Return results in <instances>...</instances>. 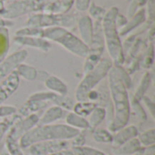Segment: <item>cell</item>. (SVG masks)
Listing matches in <instances>:
<instances>
[{
    "label": "cell",
    "instance_id": "obj_1",
    "mask_svg": "<svg viewBox=\"0 0 155 155\" xmlns=\"http://www.w3.org/2000/svg\"><path fill=\"white\" fill-rule=\"evenodd\" d=\"M108 84L113 106V119L108 124V131L116 133L125 127L131 115V104L127 88L120 78L114 65L109 71Z\"/></svg>",
    "mask_w": 155,
    "mask_h": 155
},
{
    "label": "cell",
    "instance_id": "obj_2",
    "mask_svg": "<svg viewBox=\"0 0 155 155\" xmlns=\"http://www.w3.org/2000/svg\"><path fill=\"white\" fill-rule=\"evenodd\" d=\"M80 132L67 124L36 125L18 140V144L21 149H26L34 143L45 141H69Z\"/></svg>",
    "mask_w": 155,
    "mask_h": 155
},
{
    "label": "cell",
    "instance_id": "obj_3",
    "mask_svg": "<svg viewBox=\"0 0 155 155\" xmlns=\"http://www.w3.org/2000/svg\"><path fill=\"white\" fill-rule=\"evenodd\" d=\"M113 66L112 60L105 58L101 60L91 72L84 75L75 92V97L78 102L87 101V94L89 92L94 90V87L107 76Z\"/></svg>",
    "mask_w": 155,
    "mask_h": 155
},
{
    "label": "cell",
    "instance_id": "obj_4",
    "mask_svg": "<svg viewBox=\"0 0 155 155\" xmlns=\"http://www.w3.org/2000/svg\"><path fill=\"white\" fill-rule=\"evenodd\" d=\"M70 143L68 141H45L30 145L27 150L28 155H50L56 152L69 149Z\"/></svg>",
    "mask_w": 155,
    "mask_h": 155
},
{
    "label": "cell",
    "instance_id": "obj_5",
    "mask_svg": "<svg viewBox=\"0 0 155 155\" xmlns=\"http://www.w3.org/2000/svg\"><path fill=\"white\" fill-rule=\"evenodd\" d=\"M29 100H35V101H45V102H52L54 104V105L59 106L63 108L64 110L71 111L73 110V107L74 105V101L67 97L66 95H60L57 94H54L53 92H40V93H35L32 95L29 96Z\"/></svg>",
    "mask_w": 155,
    "mask_h": 155
},
{
    "label": "cell",
    "instance_id": "obj_6",
    "mask_svg": "<svg viewBox=\"0 0 155 155\" xmlns=\"http://www.w3.org/2000/svg\"><path fill=\"white\" fill-rule=\"evenodd\" d=\"M38 121H39V117L35 114H30V115L23 118L11 127L7 136L10 137L11 139L18 142V140L25 134H26L28 131H30L32 128H34L35 126L37 125Z\"/></svg>",
    "mask_w": 155,
    "mask_h": 155
},
{
    "label": "cell",
    "instance_id": "obj_7",
    "mask_svg": "<svg viewBox=\"0 0 155 155\" xmlns=\"http://www.w3.org/2000/svg\"><path fill=\"white\" fill-rule=\"evenodd\" d=\"M19 82L20 77L17 74L16 70L0 82V105L17 90Z\"/></svg>",
    "mask_w": 155,
    "mask_h": 155
},
{
    "label": "cell",
    "instance_id": "obj_8",
    "mask_svg": "<svg viewBox=\"0 0 155 155\" xmlns=\"http://www.w3.org/2000/svg\"><path fill=\"white\" fill-rule=\"evenodd\" d=\"M26 53L19 52L12 54L10 57L6 58L4 62L0 64V82L2 79H5L7 75H9L12 72L15 71L19 64L25 59Z\"/></svg>",
    "mask_w": 155,
    "mask_h": 155
},
{
    "label": "cell",
    "instance_id": "obj_9",
    "mask_svg": "<svg viewBox=\"0 0 155 155\" xmlns=\"http://www.w3.org/2000/svg\"><path fill=\"white\" fill-rule=\"evenodd\" d=\"M139 134L138 129L134 125H126L125 127L120 129L115 133V134L113 136V142L112 143L115 147H119L123 145L124 143H127L128 141L136 138Z\"/></svg>",
    "mask_w": 155,
    "mask_h": 155
},
{
    "label": "cell",
    "instance_id": "obj_10",
    "mask_svg": "<svg viewBox=\"0 0 155 155\" xmlns=\"http://www.w3.org/2000/svg\"><path fill=\"white\" fill-rule=\"evenodd\" d=\"M64 110L59 106H52L49 107L45 113L43 114L41 118H39L37 125H45V124H52L53 123L61 120L64 116Z\"/></svg>",
    "mask_w": 155,
    "mask_h": 155
},
{
    "label": "cell",
    "instance_id": "obj_11",
    "mask_svg": "<svg viewBox=\"0 0 155 155\" xmlns=\"http://www.w3.org/2000/svg\"><path fill=\"white\" fill-rule=\"evenodd\" d=\"M49 102L45 101H35V100H27L26 103L17 111V114L21 115L23 118L36 113L48 105Z\"/></svg>",
    "mask_w": 155,
    "mask_h": 155
},
{
    "label": "cell",
    "instance_id": "obj_12",
    "mask_svg": "<svg viewBox=\"0 0 155 155\" xmlns=\"http://www.w3.org/2000/svg\"><path fill=\"white\" fill-rule=\"evenodd\" d=\"M45 85L54 94L60 95H66L68 94V87L67 85L57 76L49 75L45 80Z\"/></svg>",
    "mask_w": 155,
    "mask_h": 155
},
{
    "label": "cell",
    "instance_id": "obj_13",
    "mask_svg": "<svg viewBox=\"0 0 155 155\" xmlns=\"http://www.w3.org/2000/svg\"><path fill=\"white\" fill-rule=\"evenodd\" d=\"M65 123L67 125H69L74 129H77L79 131L90 129L89 124H88V121L86 120V118L82 117V116L74 114V112H70L69 114H67V115L65 116Z\"/></svg>",
    "mask_w": 155,
    "mask_h": 155
},
{
    "label": "cell",
    "instance_id": "obj_14",
    "mask_svg": "<svg viewBox=\"0 0 155 155\" xmlns=\"http://www.w3.org/2000/svg\"><path fill=\"white\" fill-rule=\"evenodd\" d=\"M117 154L116 155H134L143 150V146L141 145L140 142L138 141L137 137L134 138L127 143H124L123 145L117 147Z\"/></svg>",
    "mask_w": 155,
    "mask_h": 155
},
{
    "label": "cell",
    "instance_id": "obj_15",
    "mask_svg": "<svg viewBox=\"0 0 155 155\" xmlns=\"http://www.w3.org/2000/svg\"><path fill=\"white\" fill-rule=\"evenodd\" d=\"M98 106V104L95 102H90V101H83V102H78L76 103L74 107L73 111L74 114L82 116V117H86L89 116L90 114Z\"/></svg>",
    "mask_w": 155,
    "mask_h": 155
},
{
    "label": "cell",
    "instance_id": "obj_16",
    "mask_svg": "<svg viewBox=\"0 0 155 155\" xmlns=\"http://www.w3.org/2000/svg\"><path fill=\"white\" fill-rule=\"evenodd\" d=\"M106 109L103 108V107H96L89 115V120L88 124H89V127L92 129H96V127L106 118Z\"/></svg>",
    "mask_w": 155,
    "mask_h": 155
},
{
    "label": "cell",
    "instance_id": "obj_17",
    "mask_svg": "<svg viewBox=\"0 0 155 155\" xmlns=\"http://www.w3.org/2000/svg\"><path fill=\"white\" fill-rule=\"evenodd\" d=\"M151 82H152V76H151V74L149 72H146L142 80H141V83L134 94V96L133 99H134L135 101H138L140 102L142 100V98L144 96L145 93L147 92V90L149 89L150 87V84H151Z\"/></svg>",
    "mask_w": 155,
    "mask_h": 155
},
{
    "label": "cell",
    "instance_id": "obj_18",
    "mask_svg": "<svg viewBox=\"0 0 155 155\" xmlns=\"http://www.w3.org/2000/svg\"><path fill=\"white\" fill-rule=\"evenodd\" d=\"M17 74L27 81H35L37 78V70L28 64H21L16 68Z\"/></svg>",
    "mask_w": 155,
    "mask_h": 155
},
{
    "label": "cell",
    "instance_id": "obj_19",
    "mask_svg": "<svg viewBox=\"0 0 155 155\" xmlns=\"http://www.w3.org/2000/svg\"><path fill=\"white\" fill-rule=\"evenodd\" d=\"M21 119H23V117L19 115L16 112V114H15L14 115L6 117L0 122V141L2 140L3 136L5 134V133L8 132V130L11 129V127Z\"/></svg>",
    "mask_w": 155,
    "mask_h": 155
},
{
    "label": "cell",
    "instance_id": "obj_20",
    "mask_svg": "<svg viewBox=\"0 0 155 155\" xmlns=\"http://www.w3.org/2000/svg\"><path fill=\"white\" fill-rule=\"evenodd\" d=\"M113 136L112 133L105 129H94L93 132V139L100 143H112Z\"/></svg>",
    "mask_w": 155,
    "mask_h": 155
},
{
    "label": "cell",
    "instance_id": "obj_21",
    "mask_svg": "<svg viewBox=\"0 0 155 155\" xmlns=\"http://www.w3.org/2000/svg\"><path fill=\"white\" fill-rule=\"evenodd\" d=\"M137 139L143 147H148L151 145H154L155 130L153 128H152V129L147 130L142 134H139L137 136Z\"/></svg>",
    "mask_w": 155,
    "mask_h": 155
},
{
    "label": "cell",
    "instance_id": "obj_22",
    "mask_svg": "<svg viewBox=\"0 0 155 155\" xmlns=\"http://www.w3.org/2000/svg\"><path fill=\"white\" fill-rule=\"evenodd\" d=\"M72 150L75 155H107L98 149L85 145L81 147H72Z\"/></svg>",
    "mask_w": 155,
    "mask_h": 155
},
{
    "label": "cell",
    "instance_id": "obj_23",
    "mask_svg": "<svg viewBox=\"0 0 155 155\" xmlns=\"http://www.w3.org/2000/svg\"><path fill=\"white\" fill-rule=\"evenodd\" d=\"M5 146L7 149V153L10 155H25L23 153L18 142L11 139L10 137H6V141H5Z\"/></svg>",
    "mask_w": 155,
    "mask_h": 155
},
{
    "label": "cell",
    "instance_id": "obj_24",
    "mask_svg": "<svg viewBox=\"0 0 155 155\" xmlns=\"http://www.w3.org/2000/svg\"><path fill=\"white\" fill-rule=\"evenodd\" d=\"M114 67H115V69H116V71H117V73H118L120 78L122 79L123 83L124 84L125 87H126L127 89L131 88L133 83H132V80H131V78H130V76H129V74H127L126 70H125L124 68L121 67L120 65H114Z\"/></svg>",
    "mask_w": 155,
    "mask_h": 155
},
{
    "label": "cell",
    "instance_id": "obj_25",
    "mask_svg": "<svg viewBox=\"0 0 155 155\" xmlns=\"http://www.w3.org/2000/svg\"><path fill=\"white\" fill-rule=\"evenodd\" d=\"M133 108H134V114L140 120L145 121L147 119V114H146L144 109L141 106L140 103L138 101H135L134 99H133Z\"/></svg>",
    "mask_w": 155,
    "mask_h": 155
},
{
    "label": "cell",
    "instance_id": "obj_26",
    "mask_svg": "<svg viewBox=\"0 0 155 155\" xmlns=\"http://www.w3.org/2000/svg\"><path fill=\"white\" fill-rule=\"evenodd\" d=\"M17 109L12 105H0V118H6L16 114Z\"/></svg>",
    "mask_w": 155,
    "mask_h": 155
},
{
    "label": "cell",
    "instance_id": "obj_27",
    "mask_svg": "<svg viewBox=\"0 0 155 155\" xmlns=\"http://www.w3.org/2000/svg\"><path fill=\"white\" fill-rule=\"evenodd\" d=\"M8 47L7 36L4 32H0V60L5 56Z\"/></svg>",
    "mask_w": 155,
    "mask_h": 155
},
{
    "label": "cell",
    "instance_id": "obj_28",
    "mask_svg": "<svg viewBox=\"0 0 155 155\" xmlns=\"http://www.w3.org/2000/svg\"><path fill=\"white\" fill-rule=\"evenodd\" d=\"M72 147H81L85 144V135L83 133H79L75 137L72 139Z\"/></svg>",
    "mask_w": 155,
    "mask_h": 155
},
{
    "label": "cell",
    "instance_id": "obj_29",
    "mask_svg": "<svg viewBox=\"0 0 155 155\" xmlns=\"http://www.w3.org/2000/svg\"><path fill=\"white\" fill-rule=\"evenodd\" d=\"M142 100H143V102L144 103V104L147 106V108H148V110H149V112H150L151 115L154 118V111H155L154 103H153V102L149 97H147V96H143V97L142 98Z\"/></svg>",
    "mask_w": 155,
    "mask_h": 155
},
{
    "label": "cell",
    "instance_id": "obj_30",
    "mask_svg": "<svg viewBox=\"0 0 155 155\" xmlns=\"http://www.w3.org/2000/svg\"><path fill=\"white\" fill-rule=\"evenodd\" d=\"M143 155H155L154 145H151V146L145 147V149H143Z\"/></svg>",
    "mask_w": 155,
    "mask_h": 155
},
{
    "label": "cell",
    "instance_id": "obj_31",
    "mask_svg": "<svg viewBox=\"0 0 155 155\" xmlns=\"http://www.w3.org/2000/svg\"><path fill=\"white\" fill-rule=\"evenodd\" d=\"M50 155H75V153H74L73 152V150H71V149H64V150L56 152V153H52V154Z\"/></svg>",
    "mask_w": 155,
    "mask_h": 155
},
{
    "label": "cell",
    "instance_id": "obj_32",
    "mask_svg": "<svg viewBox=\"0 0 155 155\" xmlns=\"http://www.w3.org/2000/svg\"><path fill=\"white\" fill-rule=\"evenodd\" d=\"M143 151H141V152H139V153H135V154H134V155H143Z\"/></svg>",
    "mask_w": 155,
    "mask_h": 155
},
{
    "label": "cell",
    "instance_id": "obj_33",
    "mask_svg": "<svg viewBox=\"0 0 155 155\" xmlns=\"http://www.w3.org/2000/svg\"><path fill=\"white\" fill-rule=\"evenodd\" d=\"M1 155H10V154H9L7 152H5V153H1Z\"/></svg>",
    "mask_w": 155,
    "mask_h": 155
}]
</instances>
